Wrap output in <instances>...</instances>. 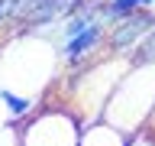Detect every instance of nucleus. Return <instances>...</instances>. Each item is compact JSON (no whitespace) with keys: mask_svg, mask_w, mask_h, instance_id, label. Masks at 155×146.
<instances>
[{"mask_svg":"<svg viewBox=\"0 0 155 146\" xmlns=\"http://www.w3.org/2000/svg\"><path fill=\"white\" fill-rule=\"evenodd\" d=\"M58 42L45 33L19 29L0 46V88L16 94L45 101L48 91L58 85Z\"/></svg>","mask_w":155,"mask_h":146,"instance_id":"nucleus-1","label":"nucleus"},{"mask_svg":"<svg viewBox=\"0 0 155 146\" xmlns=\"http://www.w3.org/2000/svg\"><path fill=\"white\" fill-rule=\"evenodd\" d=\"M133 68V62L126 55H113V52H100L91 62L78 68H68V78L58 81L61 101L58 104L71 107L81 123H97L104 117V107L113 94V88L120 85V78Z\"/></svg>","mask_w":155,"mask_h":146,"instance_id":"nucleus-2","label":"nucleus"},{"mask_svg":"<svg viewBox=\"0 0 155 146\" xmlns=\"http://www.w3.org/2000/svg\"><path fill=\"white\" fill-rule=\"evenodd\" d=\"M155 117V65H133L120 78L113 94L104 107V117L120 133H136L145 130Z\"/></svg>","mask_w":155,"mask_h":146,"instance_id":"nucleus-3","label":"nucleus"},{"mask_svg":"<svg viewBox=\"0 0 155 146\" xmlns=\"http://www.w3.org/2000/svg\"><path fill=\"white\" fill-rule=\"evenodd\" d=\"M81 120L65 104H42L36 114L19 123V146H78Z\"/></svg>","mask_w":155,"mask_h":146,"instance_id":"nucleus-4","label":"nucleus"},{"mask_svg":"<svg viewBox=\"0 0 155 146\" xmlns=\"http://www.w3.org/2000/svg\"><path fill=\"white\" fill-rule=\"evenodd\" d=\"M155 23V13L152 10H136V13H129V16H120L113 19L110 26H107V52H113V55H133L136 46L145 39V33L152 29Z\"/></svg>","mask_w":155,"mask_h":146,"instance_id":"nucleus-5","label":"nucleus"},{"mask_svg":"<svg viewBox=\"0 0 155 146\" xmlns=\"http://www.w3.org/2000/svg\"><path fill=\"white\" fill-rule=\"evenodd\" d=\"M78 3H81V0H29L26 10H23V16L16 19V26L26 29V33H42V29L52 26V23H65L78 10Z\"/></svg>","mask_w":155,"mask_h":146,"instance_id":"nucleus-6","label":"nucleus"},{"mask_svg":"<svg viewBox=\"0 0 155 146\" xmlns=\"http://www.w3.org/2000/svg\"><path fill=\"white\" fill-rule=\"evenodd\" d=\"M126 140H129V136L120 133L116 127H110L107 120H97V123L81 127L78 146H126Z\"/></svg>","mask_w":155,"mask_h":146,"instance_id":"nucleus-7","label":"nucleus"},{"mask_svg":"<svg viewBox=\"0 0 155 146\" xmlns=\"http://www.w3.org/2000/svg\"><path fill=\"white\" fill-rule=\"evenodd\" d=\"M152 7H155V0H107L104 19H107V23H113V19L129 16V13H136V10H152Z\"/></svg>","mask_w":155,"mask_h":146,"instance_id":"nucleus-8","label":"nucleus"},{"mask_svg":"<svg viewBox=\"0 0 155 146\" xmlns=\"http://www.w3.org/2000/svg\"><path fill=\"white\" fill-rule=\"evenodd\" d=\"M129 62H133V65H155V23H152V29L145 33V39L136 46Z\"/></svg>","mask_w":155,"mask_h":146,"instance_id":"nucleus-9","label":"nucleus"},{"mask_svg":"<svg viewBox=\"0 0 155 146\" xmlns=\"http://www.w3.org/2000/svg\"><path fill=\"white\" fill-rule=\"evenodd\" d=\"M126 146H155V130H152V127H145V130H136V133H129Z\"/></svg>","mask_w":155,"mask_h":146,"instance_id":"nucleus-10","label":"nucleus"},{"mask_svg":"<svg viewBox=\"0 0 155 146\" xmlns=\"http://www.w3.org/2000/svg\"><path fill=\"white\" fill-rule=\"evenodd\" d=\"M0 146H19V127L16 123L0 127Z\"/></svg>","mask_w":155,"mask_h":146,"instance_id":"nucleus-11","label":"nucleus"},{"mask_svg":"<svg viewBox=\"0 0 155 146\" xmlns=\"http://www.w3.org/2000/svg\"><path fill=\"white\" fill-rule=\"evenodd\" d=\"M10 123V114H7V107H3V101H0V127H7Z\"/></svg>","mask_w":155,"mask_h":146,"instance_id":"nucleus-12","label":"nucleus"}]
</instances>
